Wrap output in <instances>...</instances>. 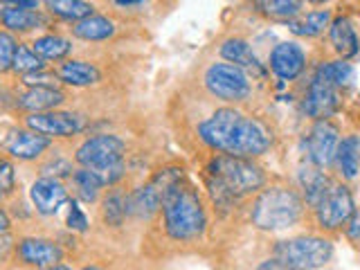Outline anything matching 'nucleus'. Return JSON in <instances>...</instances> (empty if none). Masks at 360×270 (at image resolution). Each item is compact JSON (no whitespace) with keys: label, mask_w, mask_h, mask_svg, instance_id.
<instances>
[{"label":"nucleus","mask_w":360,"mask_h":270,"mask_svg":"<svg viewBox=\"0 0 360 270\" xmlns=\"http://www.w3.org/2000/svg\"><path fill=\"white\" fill-rule=\"evenodd\" d=\"M354 210L356 205L349 187L333 183L329 191L322 196V200L315 205V217H318V225L322 230H340L352 219Z\"/></svg>","instance_id":"1a4fd4ad"},{"label":"nucleus","mask_w":360,"mask_h":270,"mask_svg":"<svg viewBox=\"0 0 360 270\" xmlns=\"http://www.w3.org/2000/svg\"><path fill=\"white\" fill-rule=\"evenodd\" d=\"M72 34L77 39L88 41V43H99V41H108L112 34H115V22L106 16H97L90 14L82 20H77L72 25Z\"/></svg>","instance_id":"5701e85b"},{"label":"nucleus","mask_w":360,"mask_h":270,"mask_svg":"<svg viewBox=\"0 0 360 270\" xmlns=\"http://www.w3.org/2000/svg\"><path fill=\"white\" fill-rule=\"evenodd\" d=\"M16 255L22 264L32 268H63V248L50 239L27 236L16 243Z\"/></svg>","instance_id":"ddd939ff"},{"label":"nucleus","mask_w":360,"mask_h":270,"mask_svg":"<svg viewBox=\"0 0 360 270\" xmlns=\"http://www.w3.org/2000/svg\"><path fill=\"white\" fill-rule=\"evenodd\" d=\"M68 230L72 232H88V217L84 210L79 207L77 200H68V217H65Z\"/></svg>","instance_id":"72a5a7b5"},{"label":"nucleus","mask_w":360,"mask_h":270,"mask_svg":"<svg viewBox=\"0 0 360 270\" xmlns=\"http://www.w3.org/2000/svg\"><path fill=\"white\" fill-rule=\"evenodd\" d=\"M329 37H331L333 50L340 54L342 59H352V56L358 54V50H360L358 37H356V30L349 18L338 16L333 22H329Z\"/></svg>","instance_id":"4be33fe9"},{"label":"nucleus","mask_w":360,"mask_h":270,"mask_svg":"<svg viewBox=\"0 0 360 270\" xmlns=\"http://www.w3.org/2000/svg\"><path fill=\"white\" fill-rule=\"evenodd\" d=\"M207 172H210L207 187L212 191V198L221 207H230L236 198L255 194L266 183L262 169L250 158H241V155L219 153L217 158H212Z\"/></svg>","instance_id":"f03ea898"},{"label":"nucleus","mask_w":360,"mask_h":270,"mask_svg":"<svg viewBox=\"0 0 360 270\" xmlns=\"http://www.w3.org/2000/svg\"><path fill=\"white\" fill-rule=\"evenodd\" d=\"M221 56H223L225 61H230L234 65L243 68V70H250V72H255L259 77L264 75V65L259 63L257 54L250 48V43L243 41V39H228V41H223Z\"/></svg>","instance_id":"aec40b11"},{"label":"nucleus","mask_w":360,"mask_h":270,"mask_svg":"<svg viewBox=\"0 0 360 270\" xmlns=\"http://www.w3.org/2000/svg\"><path fill=\"white\" fill-rule=\"evenodd\" d=\"M30 198L34 202V210H37L41 217H54V214L70 200L65 185L59 178H50V176L34 180V185L30 189Z\"/></svg>","instance_id":"2eb2a0df"},{"label":"nucleus","mask_w":360,"mask_h":270,"mask_svg":"<svg viewBox=\"0 0 360 270\" xmlns=\"http://www.w3.org/2000/svg\"><path fill=\"white\" fill-rule=\"evenodd\" d=\"M205 88L210 90V95H214L217 99L230 101V104H236V101H243L250 97L252 86H250V77L243 70V68L234 65V63H212L205 77Z\"/></svg>","instance_id":"0eeeda50"},{"label":"nucleus","mask_w":360,"mask_h":270,"mask_svg":"<svg viewBox=\"0 0 360 270\" xmlns=\"http://www.w3.org/2000/svg\"><path fill=\"white\" fill-rule=\"evenodd\" d=\"M338 104H340L338 88L326 82L320 72H315L313 82L307 88V95H304L302 110L313 120H329L338 110Z\"/></svg>","instance_id":"f8f14e48"},{"label":"nucleus","mask_w":360,"mask_h":270,"mask_svg":"<svg viewBox=\"0 0 360 270\" xmlns=\"http://www.w3.org/2000/svg\"><path fill=\"white\" fill-rule=\"evenodd\" d=\"M25 127L34 129L48 138H72L86 129V122L77 112H63V110H43V112H30L25 117Z\"/></svg>","instance_id":"9d476101"},{"label":"nucleus","mask_w":360,"mask_h":270,"mask_svg":"<svg viewBox=\"0 0 360 270\" xmlns=\"http://www.w3.org/2000/svg\"><path fill=\"white\" fill-rule=\"evenodd\" d=\"M198 138L212 151L241 158L264 155L273 144V133L262 120L243 115L234 108H219L200 122Z\"/></svg>","instance_id":"f257e3e1"},{"label":"nucleus","mask_w":360,"mask_h":270,"mask_svg":"<svg viewBox=\"0 0 360 270\" xmlns=\"http://www.w3.org/2000/svg\"><path fill=\"white\" fill-rule=\"evenodd\" d=\"M0 22L7 32H16V34H25L32 32L41 25H45V16L37 9H30V7H16V5H9L0 11Z\"/></svg>","instance_id":"a211bd4d"},{"label":"nucleus","mask_w":360,"mask_h":270,"mask_svg":"<svg viewBox=\"0 0 360 270\" xmlns=\"http://www.w3.org/2000/svg\"><path fill=\"white\" fill-rule=\"evenodd\" d=\"M335 162L347 180H356L360 176V135L352 133V135H347L345 140H340L338 153H335Z\"/></svg>","instance_id":"b1692460"},{"label":"nucleus","mask_w":360,"mask_h":270,"mask_svg":"<svg viewBox=\"0 0 360 270\" xmlns=\"http://www.w3.org/2000/svg\"><path fill=\"white\" fill-rule=\"evenodd\" d=\"M11 230V219H9V214L5 210H0V236H3L5 232Z\"/></svg>","instance_id":"4c0bfd02"},{"label":"nucleus","mask_w":360,"mask_h":270,"mask_svg":"<svg viewBox=\"0 0 360 270\" xmlns=\"http://www.w3.org/2000/svg\"><path fill=\"white\" fill-rule=\"evenodd\" d=\"M65 101V95L59 90V86H27L25 93L16 95V108L27 112H43L61 106Z\"/></svg>","instance_id":"f3484780"},{"label":"nucleus","mask_w":360,"mask_h":270,"mask_svg":"<svg viewBox=\"0 0 360 270\" xmlns=\"http://www.w3.org/2000/svg\"><path fill=\"white\" fill-rule=\"evenodd\" d=\"M309 3H326V0H309Z\"/></svg>","instance_id":"a19ab883"},{"label":"nucleus","mask_w":360,"mask_h":270,"mask_svg":"<svg viewBox=\"0 0 360 270\" xmlns=\"http://www.w3.org/2000/svg\"><path fill=\"white\" fill-rule=\"evenodd\" d=\"M165 230L174 241H191L205 232L207 217L198 194L191 187H185L183 180L169 187L162 198Z\"/></svg>","instance_id":"7ed1b4c3"},{"label":"nucleus","mask_w":360,"mask_h":270,"mask_svg":"<svg viewBox=\"0 0 360 270\" xmlns=\"http://www.w3.org/2000/svg\"><path fill=\"white\" fill-rule=\"evenodd\" d=\"M279 268H322L333 259V245L322 236H297L275 245Z\"/></svg>","instance_id":"423d86ee"},{"label":"nucleus","mask_w":360,"mask_h":270,"mask_svg":"<svg viewBox=\"0 0 360 270\" xmlns=\"http://www.w3.org/2000/svg\"><path fill=\"white\" fill-rule=\"evenodd\" d=\"M56 75H59L61 84L75 86V88H86V86H95L97 82H101V72L99 68L88 63V61H63L59 68H56Z\"/></svg>","instance_id":"6ab92c4d"},{"label":"nucleus","mask_w":360,"mask_h":270,"mask_svg":"<svg viewBox=\"0 0 360 270\" xmlns=\"http://www.w3.org/2000/svg\"><path fill=\"white\" fill-rule=\"evenodd\" d=\"M307 65V54L297 43H279L270 52V70H273L281 82H292L297 79Z\"/></svg>","instance_id":"dca6fc26"},{"label":"nucleus","mask_w":360,"mask_h":270,"mask_svg":"<svg viewBox=\"0 0 360 270\" xmlns=\"http://www.w3.org/2000/svg\"><path fill=\"white\" fill-rule=\"evenodd\" d=\"M347 236L352 241H360V210H354L352 219L347 221Z\"/></svg>","instance_id":"e433bc0d"},{"label":"nucleus","mask_w":360,"mask_h":270,"mask_svg":"<svg viewBox=\"0 0 360 270\" xmlns=\"http://www.w3.org/2000/svg\"><path fill=\"white\" fill-rule=\"evenodd\" d=\"M11 70L20 77L30 72H39V70H45V61L32 50V45L18 43V48L14 52V61H11Z\"/></svg>","instance_id":"2f4dec72"},{"label":"nucleus","mask_w":360,"mask_h":270,"mask_svg":"<svg viewBox=\"0 0 360 270\" xmlns=\"http://www.w3.org/2000/svg\"><path fill=\"white\" fill-rule=\"evenodd\" d=\"M331 185H333V180L329 176H324L320 167L309 165L300 169V187L304 191V200H307V205H311L313 210L322 200L326 191H329Z\"/></svg>","instance_id":"412c9836"},{"label":"nucleus","mask_w":360,"mask_h":270,"mask_svg":"<svg viewBox=\"0 0 360 270\" xmlns=\"http://www.w3.org/2000/svg\"><path fill=\"white\" fill-rule=\"evenodd\" d=\"M318 72L331 86H335L338 90L349 88V86L354 84V68H352V63H347L345 59L342 61H326V63H322L318 68Z\"/></svg>","instance_id":"c756f323"},{"label":"nucleus","mask_w":360,"mask_h":270,"mask_svg":"<svg viewBox=\"0 0 360 270\" xmlns=\"http://www.w3.org/2000/svg\"><path fill=\"white\" fill-rule=\"evenodd\" d=\"M59 82H61V79L56 72L39 70V72L22 75V84H25V86H59Z\"/></svg>","instance_id":"c9c22d12"},{"label":"nucleus","mask_w":360,"mask_h":270,"mask_svg":"<svg viewBox=\"0 0 360 270\" xmlns=\"http://www.w3.org/2000/svg\"><path fill=\"white\" fill-rule=\"evenodd\" d=\"M304 0H257V7L262 14L270 18H279V20H290L300 14Z\"/></svg>","instance_id":"7c9ffc66"},{"label":"nucleus","mask_w":360,"mask_h":270,"mask_svg":"<svg viewBox=\"0 0 360 270\" xmlns=\"http://www.w3.org/2000/svg\"><path fill=\"white\" fill-rule=\"evenodd\" d=\"M5 9V5H3V0H0V11H3Z\"/></svg>","instance_id":"79ce46f5"},{"label":"nucleus","mask_w":360,"mask_h":270,"mask_svg":"<svg viewBox=\"0 0 360 270\" xmlns=\"http://www.w3.org/2000/svg\"><path fill=\"white\" fill-rule=\"evenodd\" d=\"M338 144H340V133H338L335 124L329 120H318L313 124V129L307 135V153L309 160L315 167H329L335 162Z\"/></svg>","instance_id":"9b49d317"},{"label":"nucleus","mask_w":360,"mask_h":270,"mask_svg":"<svg viewBox=\"0 0 360 270\" xmlns=\"http://www.w3.org/2000/svg\"><path fill=\"white\" fill-rule=\"evenodd\" d=\"M45 9L52 16L70 22H77L90 14H95V7L86 3V0H45Z\"/></svg>","instance_id":"a878e982"},{"label":"nucleus","mask_w":360,"mask_h":270,"mask_svg":"<svg viewBox=\"0 0 360 270\" xmlns=\"http://www.w3.org/2000/svg\"><path fill=\"white\" fill-rule=\"evenodd\" d=\"M331 22V11L329 9H320V11H309L307 16L300 20H288V27L297 34V37H307V39H315L329 27Z\"/></svg>","instance_id":"bb28decb"},{"label":"nucleus","mask_w":360,"mask_h":270,"mask_svg":"<svg viewBox=\"0 0 360 270\" xmlns=\"http://www.w3.org/2000/svg\"><path fill=\"white\" fill-rule=\"evenodd\" d=\"M124 151L127 144L112 133H101L95 138H88L75 153V160L95 172L104 187H112L124 178Z\"/></svg>","instance_id":"20e7f679"},{"label":"nucleus","mask_w":360,"mask_h":270,"mask_svg":"<svg viewBox=\"0 0 360 270\" xmlns=\"http://www.w3.org/2000/svg\"><path fill=\"white\" fill-rule=\"evenodd\" d=\"M302 210V198L295 189L268 187L252 202L250 219L262 230H286L300 221Z\"/></svg>","instance_id":"39448f33"},{"label":"nucleus","mask_w":360,"mask_h":270,"mask_svg":"<svg viewBox=\"0 0 360 270\" xmlns=\"http://www.w3.org/2000/svg\"><path fill=\"white\" fill-rule=\"evenodd\" d=\"M0 191H3V194H14L16 191L14 162L7 160V158H0Z\"/></svg>","instance_id":"f704fd0d"},{"label":"nucleus","mask_w":360,"mask_h":270,"mask_svg":"<svg viewBox=\"0 0 360 270\" xmlns=\"http://www.w3.org/2000/svg\"><path fill=\"white\" fill-rule=\"evenodd\" d=\"M183 180V169H165L155 174L149 183L129 194V214L140 219H151L155 212L162 210V198L176 183Z\"/></svg>","instance_id":"6e6552de"},{"label":"nucleus","mask_w":360,"mask_h":270,"mask_svg":"<svg viewBox=\"0 0 360 270\" xmlns=\"http://www.w3.org/2000/svg\"><path fill=\"white\" fill-rule=\"evenodd\" d=\"M3 196H5V194H3V191H0V200H3Z\"/></svg>","instance_id":"37998d69"},{"label":"nucleus","mask_w":360,"mask_h":270,"mask_svg":"<svg viewBox=\"0 0 360 270\" xmlns=\"http://www.w3.org/2000/svg\"><path fill=\"white\" fill-rule=\"evenodd\" d=\"M18 48L16 39L9 32L0 30V75L11 70V61H14V52Z\"/></svg>","instance_id":"473e14b6"},{"label":"nucleus","mask_w":360,"mask_h":270,"mask_svg":"<svg viewBox=\"0 0 360 270\" xmlns=\"http://www.w3.org/2000/svg\"><path fill=\"white\" fill-rule=\"evenodd\" d=\"M115 3H117L120 7H135V5L144 3V0H115Z\"/></svg>","instance_id":"ea45409f"},{"label":"nucleus","mask_w":360,"mask_h":270,"mask_svg":"<svg viewBox=\"0 0 360 270\" xmlns=\"http://www.w3.org/2000/svg\"><path fill=\"white\" fill-rule=\"evenodd\" d=\"M41 0H7V5H16V7H30V9H37Z\"/></svg>","instance_id":"58836bf2"},{"label":"nucleus","mask_w":360,"mask_h":270,"mask_svg":"<svg viewBox=\"0 0 360 270\" xmlns=\"http://www.w3.org/2000/svg\"><path fill=\"white\" fill-rule=\"evenodd\" d=\"M101 217H104L106 225L112 228H120L124 219L129 217V196L122 194V191L112 189L106 194V198L101 200Z\"/></svg>","instance_id":"cd10ccee"},{"label":"nucleus","mask_w":360,"mask_h":270,"mask_svg":"<svg viewBox=\"0 0 360 270\" xmlns=\"http://www.w3.org/2000/svg\"><path fill=\"white\" fill-rule=\"evenodd\" d=\"M32 50L43 61H63L72 52V43L63 37H56V34H43V37L32 41Z\"/></svg>","instance_id":"393cba45"},{"label":"nucleus","mask_w":360,"mask_h":270,"mask_svg":"<svg viewBox=\"0 0 360 270\" xmlns=\"http://www.w3.org/2000/svg\"><path fill=\"white\" fill-rule=\"evenodd\" d=\"M52 146V138L43 135L34 129H16L7 135L5 140V151L20 162H32Z\"/></svg>","instance_id":"4468645a"},{"label":"nucleus","mask_w":360,"mask_h":270,"mask_svg":"<svg viewBox=\"0 0 360 270\" xmlns=\"http://www.w3.org/2000/svg\"><path fill=\"white\" fill-rule=\"evenodd\" d=\"M72 183L77 189V196L84 202H95L99 198V191L104 189V183L99 180V176L95 172H90L88 167L75 169L72 172Z\"/></svg>","instance_id":"c85d7f7f"}]
</instances>
